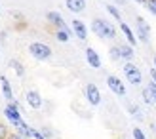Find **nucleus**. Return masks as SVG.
Returning <instances> with one entry per match:
<instances>
[{
    "mask_svg": "<svg viewBox=\"0 0 156 139\" xmlns=\"http://www.w3.org/2000/svg\"><path fill=\"white\" fill-rule=\"evenodd\" d=\"M91 30L93 34L99 36V38H107V40H112V38H116V27L112 25L111 21H107L103 17H95L91 21Z\"/></svg>",
    "mask_w": 156,
    "mask_h": 139,
    "instance_id": "f257e3e1",
    "label": "nucleus"
},
{
    "mask_svg": "<svg viewBox=\"0 0 156 139\" xmlns=\"http://www.w3.org/2000/svg\"><path fill=\"white\" fill-rule=\"evenodd\" d=\"M27 52H29V55L34 57L36 61H48L51 57V53H53L51 48H50L48 44H44V42H33V44H29Z\"/></svg>",
    "mask_w": 156,
    "mask_h": 139,
    "instance_id": "f03ea898",
    "label": "nucleus"
},
{
    "mask_svg": "<svg viewBox=\"0 0 156 139\" xmlns=\"http://www.w3.org/2000/svg\"><path fill=\"white\" fill-rule=\"evenodd\" d=\"M124 74H126V80L131 84V86H141L143 84V73L139 71V67H135L131 61H126L122 67Z\"/></svg>",
    "mask_w": 156,
    "mask_h": 139,
    "instance_id": "7ed1b4c3",
    "label": "nucleus"
},
{
    "mask_svg": "<svg viewBox=\"0 0 156 139\" xmlns=\"http://www.w3.org/2000/svg\"><path fill=\"white\" fill-rule=\"evenodd\" d=\"M135 36L141 42H145V44L151 42V25L143 17H137L135 19Z\"/></svg>",
    "mask_w": 156,
    "mask_h": 139,
    "instance_id": "20e7f679",
    "label": "nucleus"
},
{
    "mask_svg": "<svg viewBox=\"0 0 156 139\" xmlns=\"http://www.w3.org/2000/svg\"><path fill=\"white\" fill-rule=\"evenodd\" d=\"M84 95H86V101H88L91 107H97L101 105V91L95 84H86V90H84Z\"/></svg>",
    "mask_w": 156,
    "mask_h": 139,
    "instance_id": "39448f33",
    "label": "nucleus"
},
{
    "mask_svg": "<svg viewBox=\"0 0 156 139\" xmlns=\"http://www.w3.org/2000/svg\"><path fill=\"white\" fill-rule=\"evenodd\" d=\"M107 86H108V90H111L114 95H118V97H124V95H126V86H124V82L118 78V76L108 74V76H107Z\"/></svg>",
    "mask_w": 156,
    "mask_h": 139,
    "instance_id": "423d86ee",
    "label": "nucleus"
},
{
    "mask_svg": "<svg viewBox=\"0 0 156 139\" xmlns=\"http://www.w3.org/2000/svg\"><path fill=\"white\" fill-rule=\"evenodd\" d=\"M46 19H48V21L51 23L53 27H57V29H63V30H67V33L71 34V36H74V34H73V29H71V27H69L67 23H65L63 15H61L59 12H48V13H46Z\"/></svg>",
    "mask_w": 156,
    "mask_h": 139,
    "instance_id": "0eeeda50",
    "label": "nucleus"
},
{
    "mask_svg": "<svg viewBox=\"0 0 156 139\" xmlns=\"http://www.w3.org/2000/svg\"><path fill=\"white\" fill-rule=\"evenodd\" d=\"M4 116L8 118V122H10L12 126H17L19 120H21V111H19V107H15L12 101H8V105L4 107Z\"/></svg>",
    "mask_w": 156,
    "mask_h": 139,
    "instance_id": "6e6552de",
    "label": "nucleus"
},
{
    "mask_svg": "<svg viewBox=\"0 0 156 139\" xmlns=\"http://www.w3.org/2000/svg\"><path fill=\"white\" fill-rule=\"evenodd\" d=\"M25 99H27L29 107H30V109H34V111L42 109V105H44V99H42V95L38 94L36 90H29L27 94H25Z\"/></svg>",
    "mask_w": 156,
    "mask_h": 139,
    "instance_id": "1a4fd4ad",
    "label": "nucleus"
},
{
    "mask_svg": "<svg viewBox=\"0 0 156 139\" xmlns=\"http://www.w3.org/2000/svg\"><path fill=\"white\" fill-rule=\"evenodd\" d=\"M71 29H73V34L78 38V40H86L88 38V27L84 25V21L82 19H73V23H71Z\"/></svg>",
    "mask_w": 156,
    "mask_h": 139,
    "instance_id": "9d476101",
    "label": "nucleus"
},
{
    "mask_svg": "<svg viewBox=\"0 0 156 139\" xmlns=\"http://www.w3.org/2000/svg\"><path fill=\"white\" fill-rule=\"evenodd\" d=\"M86 61L91 69H101V57L93 48H86Z\"/></svg>",
    "mask_w": 156,
    "mask_h": 139,
    "instance_id": "9b49d317",
    "label": "nucleus"
},
{
    "mask_svg": "<svg viewBox=\"0 0 156 139\" xmlns=\"http://www.w3.org/2000/svg\"><path fill=\"white\" fill-rule=\"evenodd\" d=\"M65 6L73 13H82L86 10V0H65Z\"/></svg>",
    "mask_w": 156,
    "mask_h": 139,
    "instance_id": "f8f14e48",
    "label": "nucleus"
},
{
    "mask_svg": "<svg viewBox=\"0 0 156 139\" xmlns=\"http://www.w3.org/2000/svg\"><path fill=\"white\" fill-rule=\"evenodd\" d=\"M118 53H120V59H124V61H131L135 57V50H133V46H129V44H120Z\"/></svg>",
    "mask_w": 156,
    "mask_h": 139,
    "instance_id": "ddd939ff",
    "label": "nucleus"
},
{
    "mask_svg": "<svg viewBox=\"0 0 156 139\" xmlns=\"http://www.w3.org/2000/svg\"><path fill=\"white\" fill-rule=\"evenodd\" d=\"M0 88H2V94L6 97V101H13V90H12L10 82H8V78L4 74H0Z\"/></svg>",
    "mask_w": 156,
    "mask_h": 139,
    "instance_id": "4468645a",
    "label": "nucleus"
},
{
    "mask_svg": "<svg viewBox=\"0 0 156 139\" xmlns=\"http://www.w3.org/2000/svg\"><path fill=\"white\" fill-rule=\"evenodd\" d=\"M120 30L124 33V36L128 38V44H129V46H135V44H137V36H135V33H133V30H131L124 21H120Z\"/></svg>",
    "mask_w": 156,
    "mask_h": 139,
    "instance_id": "2eb2a0df",
    "label": "nucleus"
},
{
    "mask_svg": "<svg viewBox=\"0 0 156 139\" xmlns=\"http://www.w3.org/2000/svg\"><path fill=\"white\" fill-rule=\"evenodd\" d=\"M8 65L13 69L15 74H17L19 78H23V76H25V67H23L21 61H17V59H10V61H8Z\"/></svg>",
    "mask_w": 156,
    "mask_h": 139,
    "instance_id": "dca6fc26",
    "label": "nucleus"
},
{
    "mask_svg": "<svg viewBox=\"0 0 156 139\" xmlns=\"http://www.w3.org/2000/svg\"><path fill=\"white\" fill-rule=\"evenodd\" d=\"M105 8H107V12H108V13H111V15H112V17L116 19V21H122V13H120V10H118V8H116L114 4H107Z\"/></svg>",
    "mask_w": 156,
    "mask_h": 139,
    "instance_id": "f3484780",
    "label": "nucleus"
},
{
    "mask_svg": "<svg viewBox=\"0 0 156 139\" xmlns=\"http://www.w3.org/2000/svg\"><path fill=\"white\" fill-rule=\"evenodd\" d=\"M55 38H57L59 42H63V44H65V42L71 40V34H69L67 30H63V29H57V30H55Z\"/></svg>",
    "mask_w": 156,
    "mask_h": 139,
    "instance_id": "a211bd4d",
    "label": "nucleus"
},
{
    "mask_svg": "<svg viewBox=\"0 0 156 139\" xmlns=\"http://www.w3.org/2000/svg\"><path fill=\"white\" fill-rule=\"evenodd\" d=\"M128 111H129V114L133 118H137V120H143V114H141V109H139L137 105H129L128 107Z\"/></svg>",
    "mask_w": 156,
    "mask_h": 139,
    "instance_id": "6ab92c4d",
    "label": "nucleus"
},
{
    "mask_svg": "<svg viewBox=\"0 0 156 139\" xmlns=\"http://www.w3.org/2000/svg\"><path fill=\"white\" fill-rule=\"evenodd\" d=\"M143 101H145L147 105H152V103H154V99H152V91H151L149 86L143 90Z\"/></svg>",
    "mask_w": 156,
    "mask_h": 139,
    "instance_id": "aec40b11",
    "label": "nucleus"
},
{
    "mask_svg": "<svg viewBox=\"0 0 156 139\" xmlns=\"http://www.w3.org/2000/svg\"><path fill=\"white\" fill-rule=\"evenodd\" d=\"M131 135H133V139H147V135L141 128H133L131 130Z\"/></svg>",
    "mask_w": 156,
    "mask_h": 139,
    "instance_id": "412c9836",
    "label": "nucleus"
},
{
    "mask_svg": "<svg viewBox=\"0 0 156 139\" xmlns=\"http://www.w3.org/2000/svg\"><path fill=\"white\" fill-rule=\"evenodd\" d=\"M147 10H149L152 15H154V17H156V0H147Z\"/></svg>",
    "mask_w": 156,
    "mask_h": 139,
    "instance_id": "4be33fe9",
    "label": "nucleus"
},
{
    "mask_svg": "<svg viewBox=\"0 0 156 139\" xmlns=\"http://www.w3.org/2000/svg\"><path fill=\"white\" fill-rule=\"evenodd\" d=\"M108 52H111V57L116 61V59H120V53H118V46H112V48L111 50H108Z\"/></svg>",
    "mask_w": 156,
    "mask_h": 139,
    "instance_id": "5701e85b",
    "label": "nucleus"
},
{
    "mask_svg": "<svg viewBox=\"0 0 156 139\" xmlns=\"http://www.w3.org/2000/svg\"><path fill=\"white\" fill-rule=\"evenodd\" d=\"M40 134H42L46 139H48V137H53V132H51L50 128H42V130H40Z\"/></svg>",
    "mask_w": 156,
    "mask_h": 139,
    "instance_id": "b1692460",
    "label": "nucleus"
},
{
    "mask_svg": "<svg viewBox=\"0 0 156 139\" xmlns=\"http://www.w3.org/2000/svg\"><path fill=\"white\" fill-rule=\"evenodd\" d=\"M30 137H33V139H46L38 130H30Z\"/></svg>",
    "mask_w": 156,
    "mask_h": 139,
    "instance_id": "393cba45",
    "label": "nucleus"
},
{
    "mask_svg": "<svg viewBox=\"0 0 156 139\" xmlns=\"http://www.w3.org/2000/svg\"><path fill=\"white\" fill-rule=\"evenodd\" d=\"M6 135H8V128L4 124H0V139H6Z\"/></svg>",
    "mask_w": 156,
    "mask_h": 139,
    "instance_id": "a878e982",
    "label": "nucleus"
},
{
    "mask_svg": "<svg viewBox=\"0 0 156 139\" xmlns=\"http://www.w3.org/2000/svg\"><path fill=\"white\" fill-rule=\"evenodd\" d=\"M149 88H151V91H152V99H154V103H156V84L151 82V84H149Z\"/></svg>",
    "mask_w": 156,
    "mask_h": 139,
    "instance_id": "bb28decb",
    "label": "nucleus"
},
{
    "mask_svg": "<svg viewBox=\"0 0 156 139\" xmlns=\"http://www.w3.org/2000/svg\"><path fill=\"white\" fill-rule=\"evenodd\" d=\"M12 139H27V137H25V135H21V134L17 132V134H13V135H12Z\"/></svg>",
    "mask_w": 156,
    "mask_h": 139,
    "instance_id": "cd10ccee",
    "label": "nucleus"
},
{
    "mask_svg": "<svg viewBox=\"0 0 156 139\" xmlns=\"http://www.w3.org/2000/svg\"><path fill=\"white\" fill-rule=\"evenodd\" d=\"M114 2H116V6H124V4H128L129 0H114Z\"/></svg>",
    "mask_w": 156,
    "mask_h": 139,
    "instance_id": "c85d7f7f",
    "label": "nucleus"
},
{
    "mask_svg": "<svg viewBox=\"0 0 156 139\" xmlns=\"http://www.w3.org/2000/svg\"><path fill=\"white\" fill-rule=\"evenodd\" d=\"M0 40L6 42V30H2V33H0Z\"/></svg>",
    "mask_w": 156,
    "mask_h": 139,
    "instance_id": "c756f323",
    "label": "nucleus"
},
{
    "mask_svg": "<svg viewBox=\"0 0 156 139\" xmlns=\"http://www.w3.org/2000/svg\"><path fill=\"white\" fill-rule=\"evenodd\" d=\"M137 4H147V0H135Z\"/></svg>",
    "mask_w": 156,
    "mask_h": 139,
    "instance_id": "7c9ffc66",
    "label": "nucleus"
},
{
    "mask_svg": "<svg viewBox=\"0 0 156 139\" xmlns=\"http://www.w3.org/2000/svg\"><path fill=\"white\" fill-rule=\"evenodd\" d=\"M151 128H152V132H154V134H156V124H152V126H151Z\"/></svg>",
    "mask_w": 156,
    "mask_h": 139,
    "instance_id": "2f4dec72",
    "label": "nucleus"
},
{
    "mask_svg": "<svg viewBox=\"0 0 156 139\" xmlns=\"http://www.w3.org/2000/svg\"><path fill=\"white\" fill-rule=\"evenodd\" d=\"M154 71H156V55H154Z\"/></svg>",
    "mask_w": 156,
    "mask_h": 139,
    "instance_id": "473e14b6",
    "label": "nucleus"
}]
</instances>
